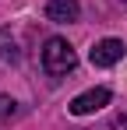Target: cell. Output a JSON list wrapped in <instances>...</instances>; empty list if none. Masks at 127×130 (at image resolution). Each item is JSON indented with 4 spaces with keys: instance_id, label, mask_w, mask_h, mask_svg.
I'll return each instance as SVG.
<instances>
[{
    "instance_id": "6da1fadb",
    "label": "cell",
    "mask_w": 127,
    "mask_h": 130,
    "mask_svg": "<svg viewBox=\"0 0 127 130\" xmlns=\"http://www.w3.org/2000/svg\"><path fill=\"white\" fill-rule=\"evenodd\" d=\"M78 67V53H74V46L60 39V35H53V39H46L42 46V70L46 74H53V77H64V74H71Z\"/></svg>"
},
{
    "instance_id": "7a4b0ae2",
    "label": "cell",
    "mask_w": 127,
    "mask_h": 130,
    "mask_svg": "<svg viewBox=\"0 0 127 130\" xmlns=\"http://www.w3.org/2000/svg\"><path fill=\"white\" fill-rule=\"evenodd\" d=\"M109 88H92V91H81L74 102H71V112L74 116H88V112H95V109H103V106H109Z\"/></svg>"
},
{
    "instance_id": "3957f363",
    "label": "cell",
    "mask_w": 127,
    "mask_h": 130,
    "mask_svg": "<svg viewBox=\"0 0 127 130\" xmlns=\"http://www.w3.org/2000/svg\"><path fill=\"white\" fill-rule=\"evenodd\" d=\"M124 53H127V46L120 39H103V42L92 46V63L95 67H113V63L124 60Z\"/></svg>"
},
{
    "instance_id": "277c9868",
    "label": "cell",
    "mask_w": 127,
    "mask_h": 130,
    "mask_svg": "<svg viewBox=\"0 0 127 130\" xmlns=\"http://www.w3.org/2000/svg\"><path fill=\"white\" fill-rule=\"evenodd\" d=\"M78 14H81L78 0H49V4H46V18H49V21H57V25L78 21Z\"/></svg>"
},
{
    "instance_id": "5b68a950",
    "label": "cell",
    "mask_w": 127,
    "mask_h": 130,
    "mask_svg": "<svg viewBox=\"0 0 127 130\" xmlns=\"http://www.w3.org/2000/svg\"><path fill=\"white\" fill-rule=\"evenodd\" d=\"M7 116H14V99L0 95V120H7Z\"/></svg>"
},
{
    "instance_id": "8992f818",
    "label": "cell",
    "mask_w": 127,
    "mask_h": 130,
    "mask_svg": "<svg viewBox=\"0 0 127 130\" xmlns=\"http://www.w3.org/2000/svg\"><path fill=\"white\" fill-rule=\"evenodd\" d=\"M113 130H127V116H117L113 120Z\"/></svg>"
}]
</instances>
